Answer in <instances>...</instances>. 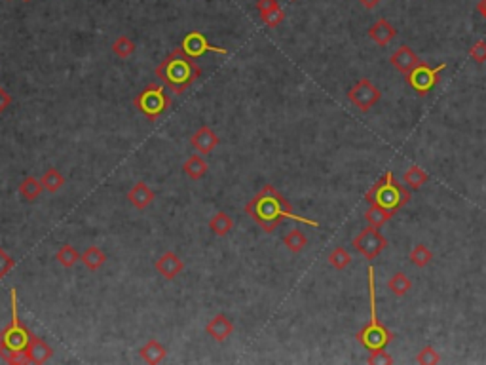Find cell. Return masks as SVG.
Returning <instances> with one entry per match:
<instances>
[{"instance_id": "cell-1", "label": "cell", "mask_w": 486, "mask_h": 365, "mask_svg": "<svg viewBox=\"0 0 486 365\" xmlns=\"http://www.w3.org/2000/svg\"><path fill=\"white\" fill-rule=\"evenodd\" d=\"M245 213L264 232H274L287 219L304 223V225L313 228L320 227V221L308 219L304 215H297L293 212V205L289 204V200L274 185H264L245 204Z\"/></svg>"}, {"instance_id": "cell-2", "label": "cell", "mask_w": 486, "mask_h": 365, "mask_svg": "<svg viewBox=\"0 0 486 365\" xmlns=\"http://www.w3.org/2000/svg\"><path fill=\"white\" fill-rule=\"evenodd\" d=\"M156 76L173 94L181 95L202 76V67L198 65L196 59L189 58L181 48H177L162 59L160 65L156 67Z\"/></svg>"}, {"instance_id": "cell-3", "label": "cell", "mask_w": 486, "mask_h": 365, "mask_svg": "<svg viewBox=\"0 0 486 365\" xmlns=\"http://www.w3.org/2000/svg\"><path fill=\"white\" fill-rule=\"evenodd\" d=\"M10 303H12V321L0 333V358L6 364H29L25 358V348L29 344L31 333L27 325L19 320L17 312V289H10Z\"/></svg>"}, {"instance_id": "cell-4", "label": "cell", "mask_w": 486, "mask_h": 365, "mask_svg": "<svg viewBox=\"0 0 486 365\" xmlns=\"http://www.w3.org/2000/svg\"><path fill=\"white\" fill-rule=\"evenodd\" d=\"M369 303H370V320L369 323L365 325L359 333H357V341L359 344L367 348L369 352L382 350L388 344L392 343L393 333L390 329L385 328L382 321L378 320V310H376V285H374V269L369 266Z\"/></svg>"}, {"instance_id": "cell-5", "label": "cell", "mask_w": 486, "mask_h": 365, "mask_svg": "<svg viewBox=\"0 0 486 365\" xmlns=\"http://www.w3.org/2000/svg\"><path fill=\"white\" fill-rule=\"evenodd\" d=\"M365 202H369L370 205H380L388 212L395 213L410 202V190L395 179L393 171H385V176L378 179L365 194Z\"/></svg>"}, {"instance_id": "cell-6", "label": "cell", "mask_w": 486, "mask_h": 365, "mask_svg": "<svg viewBox=\"0 0 486 365\" xmlns=\"http://www.w3.org/2000/svg\"><path fill=\"white\" fill-rule=\"evenodd\" d=\"M133 105H135V109L143 117L148 118L150 122H156L171 107V97H169V94H167L164 86L150 82V84H146L145 88L135 95Z\"/></svg>"}, {"instance_id": "cell-7", "label": "cell", "mask_w": 486, "mask_h": 365, "mask_svg": "<svg viewBox=\"0 0 486 365\" xmlns=\"http://www.w3.org/2000/svg\"><path fill=\"white\" fill-rule=\"evenodd\" d=\"M446 69V63H441L437 67H429L426 63H418L410 73L406 74V84L416 92L418 95H428L431 90L435 88L439 76Z\"/></svg>"}, {"instance_id": "cell-8", "label": "cell", "mask_w": 486, "mask_h": 365, "mask_svg": "<svg viewBox=\"0 0 486 365\" xmlns=\"http://www.w3.org/2000/svg\"><path fill=\"white\" fill-rule=\"evenodd\" d=\"M354 248H356L365 259L372 261V259H376V257L388 248V240H385L384 234L378 230V227H372V225H370V227H365L363 230L354 238Z\"/></svg>"}, {"instance_id": "cell-9", "label": "cell", "mask_w": 486, "mask_h": 365, "mask_svg": "<svg viewBox=\"0 0 486 365\" xmlns=\"http://www.w3.org/2000/svg\"><path fill=\"white\" fill-rule=\"evenodd\" d=\"M181 50L192 59L203 58L205 53H220V56H228V50H226V48L211 44L209 40L205 38V35L200 33V31H190L189 35L182 38Z\"/></svg>"}, {"instance_id": "cell-10", "label": "cell", "mask_w": 486, "mask_h": 365, "mask_svg": "<svg viewBox=\"0 0 486 365\" xmlns=\"http://www.w3.org/2000/svg\"><path fill=\"white\" fill-rule=\"evenodd\" d=\"M380 97H382L380 90H378L369 78H361V80L357 82L356 86L348 92L349 101L354 103L359 110H363V112L372 109V107L380 101Z\"/></svg>"}, {"instance_id": "cell-11", "label": "cell", "mask_w": 486, "mask_h": 365, "mask_svg": "<svg viewBox=\"0 0 486 365\" xmlns=\"http://www.w3.org/2000/svg\"><path fill=\"white\" fill-rule=\"evenodd\" d=\"M154 269H156V272H158L162 278L175 280V278L184 271V261H182L177 253H173V251H166L164 255H160L156 259Z\"/></svg>"}, {"instance_id": "cell-12", "label": "cell", "mask_w": 486, "mask_h": 365, "mask_svg": "<svg viewBox=\"0 0 486 365\" xmlns=\"http://www.w3.org/2000/svg\"><path fill=\"white\" fill-rule=\"evenodd\" d=\"M23 354H25V358H27L29 364H46L53 356V348L44 339L33 335Z\"/></svg>"}, {"instance_id": "cell-13", "label": "cell", "mask_w": 486, "mask_h": 365, "mask_svg": "<svg viewBox=\"0 0 486 365\" xmlns=\"http://www.w3.org/2000/svg\"><path fill=\"white\" fill-rule=\"evenodd\" d=\"M190 143L200 154H211L215 151V146L218 145V137L209 126H200L196 133L190 139Z\"/></svg>"}, {"instance_id": "cell-14", "label": "cell", "mask_w": 486, "mask_h": 365, "mask_svg": "<svg viewBox=\"0 0 486 365\" xmlns=\"http://www.w3.org/2000/svg\"><path fill=\"white\" fill-rule=\"evenodd\" d=\"M128 200H130V204L133 205L135 210H146V207L156 200V194H154V190L150 189L146 182L139 181L135 182V185L131 187L130 192H128Z\"/></svg>"}, {"instance_id": "cell-15", "label": "cell", "mask_w": 486, "mask_h": 365, "mask_svg": "<svg viewBox=\"0 0 486 365\" xmlns=\"http://www.w3.org/2000/svg\"><path fill=\"white\" fill-rule=\"evenodd\" d=\"M205 331L211 339H215L217 343H225L228 337L234 333V323L228 320L226 314L213 316V320L205 325Z\"/></svg>"}, {"instance_id": "cell-16", "label": "cell", "mask_w": 486, "mask_h": 365, "mask_svg": "<svg viewBox=\"0 0 486 365\" xmlns=\"http://www.w3.org/2000/svg\"><path fill=\"white\" fill-rule=\"evenodd\" d=\"M390 61H392V65L403 74H408L410 71H413L414 67L420 63V59H418V56L414 53L413 48H408V46L405 44L399 46V48L395 50V53L390 58Z\"/></svg>"}, {"instance_id": "cell-17", "label": "cell", "mask_w": 486, "mask_h": 365, "mask_svg": "<svg viewBox=\"0 0 486 365\" xmlns=\"http://www.w3.org/2000/svg\"><path fill=\"white\" fill-rule=\"evenodd\" d=\"M369 37L372 38L378 46H388L393 38L397 37V29H395L388 19H378L376 23L370 25Z\"/></svg>"}, {"instance_id": "cell-18", "label": "cell", "mask_w": 486, "mask_h": 365, "mask_svg": "<svg viewBox=\"0 0 486 365\" xmlns=\"http://www.w3.org/2000/svg\"><path fill=\"white\" fill-rule=\"evenodd\" d=\"M139 354H141V358L145 359L146 364L154 365V364H160V362H164V359L167 358V348L160 343V341L150 339V341H146V343L141 346Z\"/></svg>"}, {"instance_id": "cell-19", "label": "cell", "mask_w": 486, "mask_h": 365, "mask_svg": "<svg viewBox=\"0 0 486 365\" xmlns=\"http://www.w3.org/2000/svg\"><path fill=\"white\" fill-rule=\"evenodd\" d=\"M207 169H209V166H207V162L203 160L200 154H192L182 164V171H184V176L189 177L190 181H200L207 173Z\"/></svg>"}, {"instance_id": "cell-20", "label": "cell", "mask_w": 486, "mask_h": 365, "mask_svg": "<svg viewBox=\"0 0 486 365\" xmlns=\"http://www.w3.org/2000/svg\"><path fill=\"white\" fill-rule=\"evenodd\" d=\"M80 263H84L87 271L97 272L107 263V253L103 249L97 248V246H89L80 255Z\"/></svg>"}, {"instance_id": "cell-21", "label": "cell", "mask_w": 486, "mask_h": 365, "mask_svg": "<svg viewBox=\"0 0 486 365\" xmlns=\"http://www.w3.org/2000/svg\"><path fill=\"white\" fill-rule=\"evenodd\" d=\"M232 228H234V221L226 212L215 213V215L209 219V230L215 234V236H218V238H225V236H228Z\"/></svg>"}, {"instance_id": "cell-22", "label": "cell", "mask_w": 486, "mask_h": 365, "mask_svg": "<svg viewBox=\"0 0 486 365\" xmlns=\"http://www.w3.org/2000/svg\"><path fill=\"white\" fill-rule=\"evenodd\" d=\"M44 192L42 181L37 179V177H25L21 182H19V194H21L27 202H35L40 194Z\"/></svg>"}, {"instance_id": "cell-23", "label": "cell", "mask_w": 486, "mask_h": 365, "mask_svg": "<svg viewBox=\"0 0 486 365\" xmlns=\"http://www.w3.org/2000/svg\"><path fill=\"white\" fill-rule=\"evenodd\" d=\"M284 244L290 253H300V251H304V248L308 246V238H306V234L302 232L300 228H293V230H289V232L285 234Z\"/></svg>"}, {"instance_id": "cell-24", "label": "cell", "mask_w": 486, "mask_h": 365, "mask_svg": "<svg viewBox=\"0 0 486 365\" xmlns=\"http://www.w3.org/2000/svg\"><path fill=\"white\" fill-rule=\"evenodd\" d=\"M40 181H42L44 190H48L50 194H53V192H58V190L63 189V185H65V177L61 176V171H59L58 168H50V169H46V173H44Z\"/></svg>"}, {"instance_id": "cell-25", "label": "cell", "mask_w": 486, "mask_h": 365, "mask_svg": "<svg viewBox=\"0 0 486 365\" xmlns=\"http://www.w3.org/2000/svg\"><path fill=\"white\" fill-rule=\"evenodd\" d=\"M110 50H112V53H114L116 58L128 59L130 56H133V53H135V50H137V44H135V42H133L130 37L122 35V37H118L116 40L112 42Z\"/></svg>"}, {"instance_id": "cell-26", "label": "cell", "mask_w": 486, "mask_h": 365, "mask_svg": "<svg viewBox=\"0 0 486 365\" xmlns=\"http://www.w3.org/2000/svg\"><path fill=\"white\" fill-rule=\"evenodd\" d=\"M55 261H58L61 266H65V269H73L74 264L80 263V253L74 249V246L65 244V246H61V248L58 249V253H55Z\"/></svg>"}, {"instance_id": "cell-27", "label": "cell", "mask_w": 486, "mask_h": 365, "mask_svg": "<svg viewBox=\"0 0 486 365\" xmlns=\"http://www.w3.org/2000/svg\"><path fill=\"white\" fill-rule=\"evenodd\" d=\"M428 173L422 168H418V166H410V168L405 171V176H403V181H405V185L410 190L422 189V185L428 181Z\"/></svg>"}, {"instance_id": "cell-28", "label": "cell", "mask_w": 486, "mask_h": 365, "mask_svg": "<svg viewBox=\"0 0 486 365\" xmlns=\"http://www.w3.org/2000/svg\"><path fill=\"white\" fill-rule=\"evenodd\" d=\"M388 287H390V291H392L395 297H403V295H406V293L410 291L413 282L406 278V274H403V272H397V274H393V276L390 278Z\"/></svg>"}, {"instance_id": "cell-29", "label": "cell", "mask_w": 486, "mask_h": 365, "mask_svg": "<svg viewBox=\"0 0 486 365\" xmlns=\"http://www.w3.org/2000/svg\"><path fill=\"white\" fill-rule=\"evenodd\" d=\"M365 217H367V221H369L372 227H382V225H385L388 221L392 219L393 213L388 212V210H384V207H380V205H370L369 212L365 213Z\"/></svg>"}, {"instance_id": "cell-30", "label": "cell", "mask_w": 486, "mask_h": 365, "mask_svg": "<svg viewBox=\"0 0 486 365\" xmlns=\"http://www.w3.org/2000/svg\"><path fill=\"white\" fill-rule=\"evenodd\" d=\"M431 261H433V253H431V249L428 246H424V244L414 246L413 251H410V263L414 266H420L422 269V266H428Z\"/></svg>"}, {"instance_id": "cell-31", "label": "cell", "mask_w": 486, "mask_h": 365, "mask_svg": "<svg viewBox=\"0 0 486 365\" xmlns=\"http://www.w3.org/2000/svg\"><path fill=\"white\" fill-rule=\"evenodd\" d=\"M349 263H352V255L344 248H334L329 255V264L334 271H344V269H348Z\"/></svg>"}, {"instance_id": "cell-32", "label": "cell", "mask_w": 486, "mask_h": 365, "mask_svg": "<svg viewBox=\"0 0 486 365\" xmlns=\"http://www.w3.org/2000/svg\"><path fill=\"white\" fill-rule=\"evenodd\" d=\"M416 362L420 365H437L441 362V356H439V352H437L433 346H424V348L418 352Z\"/></svg>"}, {"instance_id": "cell-33", "label": "cell", "mask_w": 486, "mask_h": 365, "mask_svg": "<svg viewBox=\"0 0 486 365\" xmlns=\"http://www.w3.org/2000/svg\"><path fill=\"white\" fill-rule=\"evenodd\" d=\"M261 17L264 25H268V27H277L279 23L284 22L285 12L279 6H276V8H272V10H268V12L261 14Z\"/></svg>"}, {"instance_id": "cell-34", "label": "cell", "mask_w": 486, "mask_h": 365, "mask_svg": "<svg viewBox=\"0 0 486 365\" xmlns=\"http://www.w3.org/2000/svg\"><path fill=\"white\" fill-rule=\"evenodd\" d=\"M14 266H15L14 257L10 255L4 248H0V280H2V278H6L8 272L14 271Z\"/></svg>"}, {"instance_id": "cell-35", "label": "cell", "mask_w": 486, "mask_h": 365, "mask_svg": "<svg viewBox=\"0 0 486 365\" xmlns=\"http://www.w3.org/2000/svg\"><path fill=\"white\" fill-rule=\"evenodd\" d=\"M367 364L369 365H392L393 364V358L388 354V352H384V348L382 350H374L370 352L369 359H367Z\"/></svg>"}, {"instance_id": "cell-36", "label": "cell", "mask_w": 486, "mask_h": 365, "mask_svg": "<svg viewBox=\"0 0 486 365\" xmlns=\"http://www.w3.org/2000/svg\"><path fill=\"white\" fill-rule=\"evenodd\" d=\"M469 58L475 59L477 63H485L486 61V42L485 40H477L473 48L469 50Z\"/></svg>"}, {"instance_id": "cell-37", "label": "cell", "mask_w": 486, "mask_h": 365, "mask_svg": "<svg viewBox=\"0 0 486 365\" xmlns=\"http://www.w3.org/2000/svg\"><path fill=\"white\" fill-rule=\"evenodd\" d=\"M12 105V95L8 94V90L4 86H0V114L4 112Z\"/></svg>"}, {"instance_id": "cell-38", "label": "cell", "mask_w": 486, "mask_h": 365, "mask_svg": "<svg viewBox=\"0 0 486 365\" xmlns=\"http://www.w3.org/2000/svg\"><path fill=\"white\" fill-rule=\"evenodd\" d=\"M276 6H279L277 0H259V2H257V10H259L261 14H264V12H268V10H272V8Z\"/></svg>"}, {"instance_id": "cell-39", "label": "cell", "mask_w": 486, "mask_h": 365, "mask_svg": "<svg viewBox=\"0 0 486 365\" xmlns=\"http://www.w3.org/2000/svg\"><path fill=\"white\" fill-rule=\"evenodd\" d=\"M359 2H361V4H363V6L367 8V10H370V8L376 6L380 0H359Z\"/></svg>"}, {"instance_id": "cell-40", "label": "cell", "mask_w": 486, "mask_h": 365, "mask_svg": "<svg viewBox=\"0 0 486 365\" xmlns=\"http://www.w3.org/2000/svg\"><path fill=\"white\" fill-rule=\"evenodd\" d=\"M477 10H479V14L486 19V0H480L479 4H477Z\"/></svg>"}, {"instance_id": "cell-41", "label": "cell", "mask_w": 486, "mask_h": 365, "mask_svg": "<svg viewBox=\"0 0 486 365\" xmlns=\"http://www.w3.org/2000/svg\"><path fill=\"white\" fill-rule=\"evenodd\" d=\"M23 2H31V0H23Z\"/></svg>"}]
</instances>
